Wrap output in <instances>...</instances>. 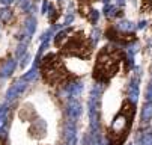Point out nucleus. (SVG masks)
<instances>
[{
  "label": "nucleus",
  "instance_id": "nucleus-5",
  "mask_svg": "<svg viewBox=\"0 0 152 145\" xmlns=\"http://www.w3.org/2000/svg\"><path fill=\"white\" fill-rule=\"evenodd\" d=\"M142 9L143 11H152V0H143Z\"/></svg>",
  "mask_w": 152,
  "mask_h": 145
},
{
  "label": "nucleus",
  "instance_id": "nucleus-2",
  "mask_svg": "<svg viewBox=\"0 0 152 145\" xmlns=\"http://www.w3.org/2000/svg\"><path fill=\"white\" fill-rule=\"evenodd\" d=\"M122 60H124V53L121 49L110 47V46L104 47L98 53L95 60V67H94L95 79L99 82H108L119 71Z\"/></svg>",
  "mask_w": 152,
  "mask_h": 145
},
{
  "label": "nucleus",
  "instance_id": "nucleus-3",
  "mask_svg": "<svg viewBox=\"0 0 152 145\" xmlns=\"http://www.w3.org/2000/svg\"><path fill=\"white\" fill-rule=\"evenodd\" d=\"M134 113H136L134 105L129 103V101H125L122 109L115 116L112 126H110V132H108V136H110V145H122V142L128 136V132H129V129H131V126H133Z\"/></svg>",
  "mask_w": 152,
  "mask_h": 145
},
{
  "label": "nucleus",
  "instance_id": "nucleus-1",
  "mask_svg": "<svg viewBox=\"0 0 152 145\" xmlns=\"http://www.w3.org/2000/svg\"><path fill=\"white\" fill-rule=\"evenodd\" d=\"M56 46L65 56H75L80 59L89 57L92 53V43L80 30L68 29L57 35Z\"/></svg>",
  "mask_w": 152,
  "mask_h": 145
},
{
  "label": "nucleus",
  "instance_id": "nucleus-4",
  "mask_svg": "<svg viewBox=\"0 0 152 145\" xmlns=\"http://www.w3.org/2000/svg\"><path fill=\"white\" fill-rule=\"evenodd\" d=\"M41 71L42 77H44L50 85H59L65 83L69 77V71L65 68L63 60L57 54H48L41 64Z\"/></svg>",
  "mask_w": 152,
  "mask_h": 145
}]
</instances>
